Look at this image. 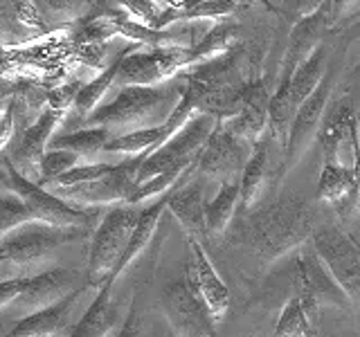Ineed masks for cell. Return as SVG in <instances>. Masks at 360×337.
<instances>
[{"instance_id": "obj_1", "label": "cell", "mask_w": 360, "mask_h": 337, "mask_svg": "<svg viewBox=\"0 0 360 337\" xmlns=\"http://www.w3.org/2000/svg\"><path fill=\"white\" fill-rule=\"evenodd\" d=\"M241 227H236L234 241L264 261L290 252L313 236V209L302 196H284L268 207L241 213Z\"/></svg>"}, {"instance_id": "obj_2", "label": "cell", "mask_w": 360, "mask_h": 337, "mask_svg": "<svg viewBox=\"0 0 360 337\" xmlns=\"http://www.w3.org/2000/svg\"><path fill=\"white\" fill-rule=\"evenodd\" d=\"M243 48H234L217 59L202 61L183 72L180 95L191 99L198 115H210L217 121H228L239 110L245 86L252 81L245 70Z\"/></svg>"}, {"instance_id": "obj_3", "label": "cell", "mask_w": 360, "mask_h": 337, "mask_svg": "<svg viewBox=\"0 0 360 337\" xmlns=\"http://www.w3.org/2000/svg\"><path fill=\"white\" fill-rule=\"evenodd\" d=\"M178 90H167L162 86H124L115 99L101 104L84 119L86 128H108L110 133L127 135L133 131L160 126L153 121L162 119L160 115L167 106V99H172Z\"/></svg>"}, {"instance_id": "obj_4", "label": "cell", "mask_w": 360, "mask_h": 337, "mask_svg": "<svg viewBox=\"0 0 360 337\" xmlns=\"http://www.w3.org/2000/svg\"><path fill=\"white\" fill-rule=\"evenodd\" d=\"M0 183L22 200V205L32 216V223L50 225L56 230H88L99 213L97 209L75 207L45 187L22 178L7 155H0Z\"/></svg>"}, {"instance_id": "obj_5", "label": "cell", "mask_w": 360, "mask_h": 337, "mask_svg": "<svg viewBox=\"0 0 360 337\" xmlns=\"http://www.w3.org/2000/svg\"><path fill=\"white\" fill-rule=\"evenodd\" d=\"M86 234L88 230H56L41 223H27L14 230L0 241V256L3 265L11 272L9 279L32 277V270L45 263L56 247L84 239Z\"/></svg>"}, {"instance_id": "obj_6", "label": "cell", "mask_w": 360, "mask_h": 337, "mask_svg": "<svg viewBox=\"0 0 360 337\" xmlns=\"http://www.w3.org/2000/svg\"><path fill=\"white\" fill-rule=\"evenodd\" d=\"M140 207L124 205V207H112L93 234V243H90V254H88V272H86V284L101 288L106 284L112 270L117 267L120 258L127 252V245L131 241V234L135 225L140 220Z\"/></svg>"}, {"instance_id": "obj_7", "label": "cell", "mask_w": 360, "mask_h": 337, "mask_svg": "<svg viewBox=\"0 0 360 337\" xmlns=\"http://www.w3.org/2000/svg\"><path fill=\"white\" fill-rule=\"evenodd\" d=\"M194 65L191 45H162V48H146L133 45L124 56L115 84L124 86H162L174 79L180 70Z\"/></svg>"}, {"instance_id": "obj_8", "label": "cell", "mask_w": 360, "mask_h": 337, "mask_svg": "<svg viewBox=\"0 0 360 337\" xmlns=\"http://www.w3.org/2000/svg\"><path fill=\"white\" fill-rule=\"evenodd\" d=\"M217 128V119L210 115H196L191 117L183 128H180L172 140L162 144L153 155H149L142 162L138 180L135 183L142 185L160 173L174 171V168H187L191 166L202 151V146L210 140L212 131Z\"/></svg>"}, {"instance_id": "obj_9", "label": "cell", "mask_w": 360, "mask_h": 337, "mask_svg": "<svg viewBox=\"0 0 360 337\" xmlns=\"http://www.w3.org/2000/svg\"><path fill=\"white\" fill-rule=\"evenodd\" d=\"M292 286L297 290L292 297H300L311 315L318 310L322 303H326V306H338V308H347L349 303H352L340 290V286L335 284V279L329 275V270L320 261V256L313 250V245L302 247L297 252L295 263H292Z\"/></svg>"}, {"instance_id": "obj_10", "label": "cell", "mask_w": 360, "mask_h": 337, "mask_svg": "<svg viewBox=\"0 0 360 337\" xmlns=\"http://www.w3.org/2000/svg\"><path fill=\"white\" fill-rule=\"evenodd\" d=\"M311 245L347 299L360 303V250L352 239L335 227H324L313 234Z\"/></svg>"}, {"instance_id": "obj_11", "label": "cell", "mask_w": 360, "mask_h": 337, "mask_svg": "<svg viewBox=\"0 0 360 337\" xmlns=\"http://www.w3.org/2000/svg\"><path fill=\"white\" fill-rule=\"evenodd\" d=\"M160 306L172 324L176 337H214L212 312L187 279L169 284L160 297Z\"/></svg>"}, {"instance_id": "obj_12", "label": "cell", "mask_w": 360, "mask_h": 337, "mask_svg": "<svg viewBox=\"0 0 360 337\" xmlns=\"http://www.w3.org/2000/svg\"><path fill=\"white\" fill-rule=\"evenodd\" d=\"M252 144L225 126V121H217V128L212 131L210 140L202 146L198 155V173L225 183H239L236 176L243 173V168L250 160Z\"/></svg>"}, {"instance_id": "obj_13", "label": "cell", "mask_w": 360, "mask_h": 337, "mask_svg": "<svg viewBox=\"0 0 360 337\" xmlns=\"http://www.w3.org/2000/svg\"><path fill=\"white\" fill-rule=\"evenodd\" d=\"M331 84H333V72L326 70L320 86L315 88V93L297 108L295 117H292V124H290V131H288V144L284 149L286 157H284V164H281V173H286L288 168L300 160L302 153L309 149L311 140L318 138L324 112L329 108Z\"/></svg>"}, {"instance_id": "obj_14", "label": "cell", "mask_w": 360, "mask_h": 337, "mask_svg": "<svg viewBox=\"0 0 360 337\" xmlns=\"http://www.w3.org/2000/svg\"><path fill=\"white\" fill-rule=\"evenodd\" d=\"M185 279L196 290V295L205 301V306L212 312V319L221 322L230 310V290L217 270H214L205 247L200 245L198 239H189V261Z\"/></svg>"}, {"instance_id": "obj_15", "label": "cell", "mask_w": 360, "mask_h": 337, "mask_svg": "<svg viewBox=\"0 0 360 337\" xmlns=\"http://www.w3.org/2000/svg\"><path fill=\"white\" fill-rule=\"evenodd\" d=\"M333 14V3H320L313 14L304 16L295 22L286 45L284 59H281L279 79H292L297 67L322 45V34L326 32Z\"/></svg>"}, {"instance_id": "obj_16", "label": "cell", "mask_w": 360, "mask_h": 337, "mask_svg": "<svg viewBox=\"0 0 360 337\" xmlns=\"http://www.w3.org/2000/svg\"><path fill=\"white\" fill-rule=\"evenodd\" d=\"M194 171H198V160L178 180V185L172 189V196H169V205H167V209L174 213L189 239H198V236L207 234L205 191H202V183L198 178H191Z\"/></svg>"}, {"instance_id": "obj_17", "label": "cell", "mask_w": 360, "mask_h": 337, "mask_svg": "<svg viewBox=\"0 0 360 337\" xmlns=\"http://www.w3.org/2000/svg\"><path fill=\"white\" fill-rule=\"evenodd\" d=\"M63 115H65L63 110L45 106V110L41 112V117L37 119V124H32V126L25 131V135H22L18 149L14 151V157H11V162H14L16 171L22 178L32 180V183H39L41 162H43L45 153H48L45 149L50 146L52 133H54L56 124L61 121Z\"/></svg>"}, {"instance_id": "obj_18", "label": "cell", "mask_w": 360, "mask_h": 337, "mask_svg": "<svg viewBox=\"0 0 360 337\" xmlns=\"http://www.w3.org/2000/svg\"><path fill=\"white\" fill-rule=\"evenodd\" d=\"M77 279H79L77 270H68V267H54V270H48V272L32 275L27 279L25 290H22L20 297L14 301V306L27 315L50 308L79 288L75 286Z\"/></svg>"}, {"instance_id": "obj_19", "label": "cell", "mask_w": 360, "mask_h": 337, "mask_svg": "<svg viewBox=\"0 0 360 337\" xmlns=\"http://www.w3.org/2000/svg\"><path fill=\"white\" fill-rule=\"evenodd\" d=\"M270 99L273 97L268 95L264 79H252L243 90L236 115L225 121V126L236 138L248 140L250 144L262 140L268 133V124H270Z\"/></svg>"}, {"instance_id": "obj_20", "label": "cell", "mask_w": 360, "mask_h": 337, "mask_svg": "<svg viewBox=\"0 0 360 337\" xmlns=\"http://www.w3.org/2000/svg\"><path fill=\"white\" fill-rule=\"evenodd\" d=\"M356 121V99L354 93H342L333 104L326 108L324 119L318 131V144L322 149L324 164H340L338 151L340 144L352 135V126Z\"/></svg>"}, {"instance_id": "obj_21", "label": "cell", "mask_w": 360, "mask_h": 337, "mask_svg": "<svg viewBox=\"0 0 360 337\" xmlns=\"http://www.w3.org/2000/svg\"><path fill=\"white\" fill-rule=\"evenodd\" d=\"M86 288H88V284L79 286L68 297H63L59 303H54V306L22 317L16 326H11L5 337H56L63 331L68 315H70V310L75 308V303L84 295Z\"/></svg>"}, {"instance_id": "obj_22", "label": "cell", "mask_w": 360, "mask_h": 337, "mask_svg": "<svg viewBox=\"0 0 360 337\" xmlns=\"http://www.w3.org/2000/svg\"><path fill=\"white\" fill-rule=\"evenodd\" d=\"M169 196H172V189H169L167 194H162L160 198H158V200L153 202V205H149V207H144V209H142L140 220H138V225H135V230H133V234H131V241H129V245H127V252H124V256L120 258L117 267L112 270L110 277L106 279V284L115 286L117 277L135 261V258H138V256L146 250V245L151 243L153 234H155V230H158V225H160L162 213H165V209H167V205H169Z\"/></svg>"}, {"instance_id": "obj_23", "label": "cell", "mask_w": 360, "mask_h": 337, "mask_svg": "<svg viewBox=\"0 0 360 337\" xmlns=\"http://www.w3.org/2000/svg\"><path fill=\"white\" fill-rule=\"evenodd\" d=\"M270 144H273V135L266 133L262 140H257L252 144V153L250 160H248L243 173H241V213H250L252 207L257 205L259 196H262L264 185H266V176H268V153H270Z\"/></svg>"}, {"instance_id": "obj_24", "label": "cell", "mask_w": 360, "mask_h": 337, "mask_svg": "<svg viewBox=\"0 0 360 337\" xmlns=\"http://www.w3.org/2000/svg\"><path fill=\"white\" fill-rule=\"evenodd\" d=\"M110 292V284H104L99 288L95 301L90 303L84 317L77 322L68 337H108V333L117 324V306L112 303Z\"/></svg>"}, {"instance_id": "obj_25", "label": "cell", "mask_w": 360, "mask_h": 337, "mask_svg": "<svg viewBox=\"0 0 360 337\" xmlns=\"http://www.w3.org/2000/svg\"><path fill=\"white\" fill-rule=\"evenodd\" d=\"M135 43L127 45L117 56H115V61L108 63L104 70H101L93 81H88L82 86V90H79V95L75 99V110L82 115V119H86L90 112L97 110L101 106V99H104V95L108 93V88L115 84V79H117V72H120V65L124 61V56L129 54V50L133 48Z\"/></svg>"}, {"instance_id": "obj_26", "label": "cell", "mask_w": 360, "mask_h": 337, "mask_svg": "<svg viewBox=\"0 0 360 337\" xmlns=\"http://www.w3.org/2000/svg\"><path fill=\"white\" fill-rule=\"evenodd\" d=\"M115 138L108 128H82L68 135L52 138L50 149L54 151H70L79 155V160H93L95 155L104 153L108 142Z\"/></svg>"}, {"instance_id": "obj_27", "label": "cell", "mask_w": 360, "mask_h": 337, "mask_svg": "<svg viewBox=\"0 0 360 337\" xmlns=\"http://www.w3.org/2000/svg\"><path fill=\"white\" fill-rule=\"evenodd\" d=\"M239 25L228 20H219L207 29V34L202 37L196 45H191V54H194V65L217 59L221 54H228L234 48H239Z\"/></svg>"}, {"instance_id": "obj_28", "label": "cell", "mask_w": 360, "mask_h": 337, "mask_svg": "<svg viewBox=\"0 0 360 337\" xmlns=\"http://www.w3.org/2000/svg\"><path fill=\"white\" fill-rule=\"evenodd\" d=\"M241 202V185L239 183H225L221 191L214 196L205 207V225L207 234H223L228 230L230 220L236 213V205Z\"/></svg>"}, {"instance_id": "obj_29", "label": "cell", "mask_w": 360, "mask_h": 337, "mask_svg": "<svg viewBox=\"0 0 360 337\" xmlns=\"http://www.w3.org/2000/svg\"><path fill=\"white\" fill-rule=\"evenodd\" d=\"M356 189L354 171L342 164H322L320 183H318V196L324 202H342L352 191Z\"/></svg>"}, {"instance_id": "obj_30", "label": "cell", "mask_w": 360, "mask_h": 337, "mask_svg": "<svg viewBox=\"0 0 360 337\" xmlns=\"http://www.w3.org/2000/svg\"><path fill=\"white\" fill-rule=\"evenodd\" d=\"M309 310L300 297H290L279 312L273 337H315Z\"/></svg>"}, {"instance_id": "obj_31", "label": "cell", "mask_w": 360, "mask_h": 337, "mask_svg": "<svg viewBox=\"0 0 360 337\" xmlns=\"http://www.w3.org/2000/svg\"><path fill=\"white\" fill-rule=\"evenodd\" d=\"M79 166V155L70 153V151H54L50 149L45 153L43 162H41V176H39V183L41 187H48L54 185L63 173H68L70 168Z\"/></svg>"}, {"instance_id": "obj_32", "label": "cell", "mask_w": 360, "mask_h": 337, "mask_svg": "<svg viewBox=\"0 0 360 337\" xmlns=\"http://www.w3.org/2000/svg\"><path fill=\"white\" fill-rule=\"evenodd\" d=\"M189 168V166H187ZM187 168H174V171H167V173H160V176H155L151 180H146V183L138 185L133 191V196L129 198L127 205H133V207H138L140 202L144 200H149L151 196H162L167 194L169 189H174L178 185V180L183 178L187 173Z\"/></svg>"}, {"instance_id": "obj_33", "label": "cell", "mask_w": 360, "mask_h": 337, "mask_svg": "<svg viewBox=\"0 0 360 337\" xmlns=\"http://www.w3.org/2000/svg\"><path fill=\"white\" fill-rule=\"evenodd\" d=\"M32 223L30 211L22 205V200L16 196H3L0 198V241L14 230L22 227V225Z\"/></svg>"}, {"instance_id": "obj_34", "label": "cell", "mask_w": 360, "mask_h": 337, "mask_svg": "<svg viewBox=\"0 0 360 337\" xmlns=\"http://www.w3.org/2000/svg\"><path fill=\"white\" fill-rule=\"evenodd\" d=\"M112 171V164H79L75 168H70L68 173H63L56 183L52 185V189H70V187H82V185H90L95 180H101L104 176H108Z\"/></svg>"}, {"instance_id": "obj_35", "label": "cell", "mask_w": 360, "mask_h": 337, "mask_svg": "<svg viewBox=\"0 0 360 337\" xmlns=\"http://www.w3.org/2000/svg\"><path fill=\"white\" fill-rule=\"evenodd\" d=\"M84 84L79 81H70V84H63L59 88H54L50 97H48V106L50 108H56V110H63L68 112V108H70L75 104V99L79 95V90H82Z\"/></svg>"}, {"instance_id": "obj_36", "label": "cell", "mask_w": 360, "mask_h": 337, "mask_svg": "<svg viewBox=\"0 0 360 337\" xmlns=\"http://www.w3.org/2000/svg\"><path fill=\"white\" fill-rule=\"evenodd\" d=\"M30 277H16V279H3L0 281V310L7 306H14V301L25 290Z\"/></svg>"}, {"instance_id": "obj_37", "label": "cell", "mask_w": 360, "mask_h": 337, "mask_svg": "<svg viewBox=\"0 0 360 337\" xmlns=\"http://www.w3.org/2000/svg\"><path fill=\"white\" fill-rule=\"evenodd\" d=\"M112 337H142V319H140V312H138V299H133L129 317L124 319L122 329Z\"/></svg>"}, {"instance_id": "obj_38", "label": "cell", "mask_w": 360, "mask_h": 337, "mask_svg": "<svg viewBox=\"0 0 360 337\" xmlns=\"http://www.w3.org/2000/svg\"><path fill=\"white\" fill-rule=\"evenodd\" d=\"M11 133H14V104H9L7 110L0 115V153H3L5 144L11 140Z\"/></svg>"}, {"instance_id": "obj_39", "label": "cell", "mask_w": 360, "mask_h": 337, "mask_svg": "<svg viewBox=\"0 0 360 337\" xmlns=\"http://www.w3.org/2000/svg\"><path fill=\"white\" fill-rule=\"evenodd\" d=\"M0 265H3V256H0Z\"/></svg>"}, {"instance_id": "obj_40", "label": "cell", "mask_w": 360, "mask_h": 337, "mask_svg": "<svg viewBox=\"0 0 360 337\" xmlns=\"http://www.w3.org/2000/svg\"><path fill=\"white\" fill-rule=\"evenodd\" d=\"M167 337H176V335H174V333H172V335H167Z\"/></svg>"}, {"instance_id": "obj_41", "label": "cell", "mask_w": 360, "mask_h": 337, "mask_svg": "<svg viewBox=\"0 0 360 337\" xmlns=\"http://www.w3.org/2000/svg\"><path fill=\"white\" fill-rule=\"evenodd\" d=\"M358 126H360V117H358Z\"/></svg>"}]
</instances>
